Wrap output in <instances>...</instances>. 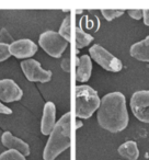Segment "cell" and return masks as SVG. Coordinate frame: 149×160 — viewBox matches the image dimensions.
I'll return each mask as SVG.
<instances>
[{
	"label": "cell",
	"mask_w": 149,
	"mask_h": 160,
	"mask_svg": "<svg viewBox=\"0 0 149 160\" xmlns=\"http://www.w3.org/2000/svg\"><path fill=\"white\" fill-rule=\"evenodd\" d=\"M93 41V36L86 33L81 28H76V47L78 49L83 48Z\"/></svg>",
	"instance_id": "9a60e30c"
},
{
	"label": "cell",
	"mask_w": 149,
	"mask_h": 160,
	"mask_svg": "<svg viewBox=\"0 0 149 160\" xmlns=\"http://www.w3.org/2000/svg\"><path fill=\"white\" fill-rule=\"evenodd\" d=\"M131 109L138 121L149 124V90L137 91L132 96Z\"/></svg>",
	"instance_id": "8992f818"
},
{
	"label": "cell",
	"mask_w": 149,
	"mask_h": 160,
	"mask_svg": "<svg viewBox=\"0 0 149 160\" xmlns=\"http://www.w3.org/2000/svg\"><path fill=\"white\" fill-rule=\"evenodd\" d=\"M142 19H144V23L149 27V10H144L142 11Z\"/></svg>",
	"instance_id": "cb8c5ba5"
},
{
	"label": "cell",
	"mask_w": 149,
	"mask_h": 160,
	"mask_svg": "<svg viewBox=\"0 0 149 160\" xmlns=\"http://www.w3.org/2000/svg\"><path fill=\"white\" fill-rule=\"evenodd\" d=\"M82 122L81 121H77V123H76V128L78 129V128H80V127H82Z\"/></svg>",
	"instance_id": "d4e9b609"
},
{
	"label": "cell",
	"mask_w": 149,
	"mask_h": 160,
	"mask_svg": "<svg viewBox=\"0 0 149 160\" xmlns=\"http://www.w3.org/2000/svg\"><path fill=\"white\" fill-rule=\"evenodd\" d=\"M0 41L3 44H8V45H11L14 42L12 36L10 35V33L6 29H2L0 31Z\"/></svg>",
	"instance_id": "ffe728a7"
},
{
	"label": "cell",
	"mask_w": 149,
	"mask_h": 160,
	"mask_svg": "<svg viewBox=\"0 0 149 160\" xmlns=\"http://www.w3.org/2000/svg\"><path fill=\"white\" fill-rule=\"evenodd\" d=\"M0 114H5V115H10L12 114V110L10 108H8L7 105L2 104L0 102Z\"/></svg>",
	"instance_id": "603a6c76"
},
{
	"label": "cell",
	"mask_w": 149,
	"mask_h": 160,
	"mask_svg": "<svg viewBox=\"0 0 149 160\" xmlns=\"http://www.w3.org/2000/svg\"><path fill=\"white\" fill-rule=\"evenodd\" d=\"M60 67H62V69L65 72H69L70 71V60H69V57H66L62 60Z\"/></svg>",
	"instance_id": "7402d4cb"
},
{
	"label": "cell",
	"mask_w": 149,
	"mask_h": 160,
	"mask_svg": "<svg viewBox=\"0 0 149 160\" xmlns=\"http://www.w3.org/2000/svg\"><path fill=\"white\" fill-rule=\"evenodd\" d=\"M21 68L27 78L33 82H48L52 79V71L45 70L35 59H27L21 62Z\"/></svg>",
	"instance_id": "52a82bcc"
},
{
	"label": "cell",
	"mask_w": 149,
	"mask_h": 160,
	"mask_svg": "<svg viewBox=\"0 0 149 160\" xmlns=\"http://www.w3.org/2000/svg\"><path fill=\"white\" fill-rule=\"evenodd\" d=\"M10 54L17 58H27L32 57L37 52V45L31 40L23 38V40L14 41L9 46Z\"/></svg>",
	"instance_id": "9c48e42d"
},
{
	"label": "cell",
	"mask_w": 149,
	"mask_h": 160,
	"mask_svg": "<svg viewBox=\"0 0 149 160\" xmlns=\"http://www.w3.org/2000/svg\"><path fill=\"white\" fill-rule=\"evenodd\" d=\"M89 53L92 59H94V62H98L105 70L111 71V72H118L122 70V62L117 57L112 55L109 51H107L101 45L96 44L92 47H90Z\"/></svg>",
	"instance_id": "5b68a950"
},
{
	"label": "cell",
	"mask_w": 149,
	"mask_h": 160,
	"mask_svg": "<svg viewBox=\"0 0 149 160\" xmlns=\"http://www.w3.org/2000/svg\"><path fill=\"white\" fill-rule=\"evenodd\" d=\"M0 160H27V159L19 151L9 149V150L5 151V152H2L0 155Z\"/></svg>",
	"instance_id": "e0dca14e"
},
{
	"label": "cell",
	"mask_w": 149,
	"mask_h": 160,
	"mask_svg": "<svg viewBox=\"0 0 149 160\" xmlns=\"http://www.w3.org/2000/svg\"><path fill=\"white\" fill-rule=\"evenodd\" d=\"M101 100L98 92L90 86L76 87V115L80 118H89L99 109Z\"/></svg>",
	"instance_id": "3957f363"
},
{
	"label": "cell",
	"mask_w": 149,
	"mask_h": 160,
	"mask_svg": "<svg viewBox=\"0 0 149 160\" xmlns=\"http://www.w3.org/2000/svg\"><path fill=\"white\" fill-rule=\"evenodd\" d=\"M124 10H101V13L102 16L105 18V20L107 21H112L114 20L115 18H118V17L123 16L124 14Z\"/></svg>",
	"instance_id": "ac0fdd59"
},
{
	"label": "cell",
	"mask_w": 149,
	"mask_h": 160,
	"mask_svg": "<svg viewBox=\"0 0 149 160\" xmlns=\"http://www.w3.org/2000/svg\"><path fill=\"white\" fill-rule=\"evenodd\" d=\"M23 91L11 79L0 80V100L3 102H14L21 100Z\"/></svg>",
	"instance_id": "ba28073f"
},
{
	"label": "cell",
	"mask_w": 149,
	"mask_h": 160,
	"mask_svg": "<svg viewBox=\"0 0 149 160\" xmlns=\"http://www.w3.org/2000/svg\"><path fill=\"white\" fill-rule=\"evenodd\" d=\"M9 46L8 44H3V43H0V62H5L6 59L10 57V51H9Z\"/></svg>",
	"instance_id": "d6986e66"
},
{
	"label": "cell",
	"mask_w": 149,
	"mask_h": 160,
	"mask_svg": "<svg viewBox=\"0 0 149 160\" xmlns=\"http://www.w3.org/2000/svg\"><path fill=\"white\" fill-rule=\"evenodd\" d=\"M70 120L69 112L65 113L54 126L43 151L44 160H54L70 146Z\"/></svg>",
	"instance_id": "7a4b0ae2"
},
{
	"label": "cell",
	"mask_w": 149,
	"mask_h": 160,
	"mask_svg": "<svg viewBox=\"0 0 149 160\" xmlns=\"http://www.w3.org/2000/svg\"><path fill=\"white\" fill-rule=\"evenodd\" d=\"M127 13H128V16L131 17V18H133L134 20H139V19L142 18V10H129Z\"/></svg>",
	"instance_id": "44dd1931"
},
{
	"label": "cell",
	"mask_w": 149,
	"mask_h": 160,
	"mask_svg": "<svg viewBox=\"0 0 149 160\" xmlns=\"http://www.w3.org/2000/svg\"><path fill=\"white\" fill-rule=\"evenodd\" d=\"M58 33H59V35L62 38H64L69 43V41H70V18L69 17H66L64 19Z\"/></svg>",
	"instance_id": "2e32d148"
},
{
	"label": "cell",
	"mask_w": 149,
	"mask_h": 160,
	"mask_svg": "<svg viewBox=\"0 0 149 160\" xmlns=\"http://www.w3.org/2000/svg\"><path fill=\"white\" fill-rule=\"evenodd\" d=\"M118 153L127 160H138V157H139L138 146L134 140H129L121 145L118 147Z\"/></svg>",
	"instance_id": "5bb4252c"
},
{
	"label": "cell",
	"mask_w": 149,
	"mask_h": 160,
	"mask_svg": "<svg viewBox=\"0 0 149 160\" xmlns=\"http://www.w3.org/2000/svg\"><path fill=\"white\" fill-rule=\"evenodd\" d=\"M98 122L102 128L118 133L128 125L126 99L121 92H111L102 98L98 109Z\"/></svg>",
	"instance_id": "6da1fadb"
},
{
	"label": "cell",
	"mask_w": 149,
	"mask_h": 160,
	"mask_svg": "<svg viewBox=\"0 0 149 160\" xmlns=\"http://www.w3.org/2000/svg\"><path fill=\"white\" fill-rule=\"evenodd\" d=\"M38 44L49 56L55 58L60 57L68 46V42L55 31H46L41 34Z\"/></svg>",
	"instance_id": "277c9868"
},
{
	"label": "cell",
	"mask_w": 149,
	"mask_h": 160,
	"mask_svg": "<svg viewBox=\"0 0 149 160\" xmlns=\"http://www.w3.org/2000/svg\"><path fill=\"white\" fill-rule=\"evenodd\" d=\"M56 108L53 102H46L43 109L42 122H41V132L43 135H49L55 126L56 122Z\"/></svg>",
	"instance_id": "30bf717a"
},
{
	"label": "cell",
	"mask_w": 149,
	"mask_h": 160,
	"mask_svg": "<svg viewBox=\"0 0 149 160\" xmlns=\"http://www.w3.org/2000/svg\"><path fill=\"white\" fill-rule=\"evenodd\" d=\"M129 53L132 57L139 62H149V35L144 40L132 45Z\"/></svg>",
	"instance_id": "4fadbf2b"
},
{
	"label": "cell",
	"mask_w": 149,
	"mask_h": 160,
	"mask_svg": "<svg viewBox=\"0 0 149 160\" xmlns=\"http://www.w3.org/2000/svg\"><path fill=\"white\" fill-rule=\"evenodd\" d=\"M92 71V62L88 55H82L77 58V71L76 78L80 82H86L90 79Z\"/></svg>",
	"instance_id": "7c38bea8"
},
{
	"label": "cell",
	"mask_w": 149,
	"mask_h": 160,
	"mask_svg": "<svg viewBox=\"0 0 149 160\" xmlns=\"http://www.w3.org/2000/svg\"><path fill=\"white\" fill-rule=\"evenodd\" d=\"M1 142H2L3 146L11 149V150L19 151V152L22 153L24 157L30 155L29 145L25 142H23L22 139L13 136L10 132H5V133L2 134V136H1Z\"/></svg>",
	"instance_id": "8fae6325"
}]
</instances>
